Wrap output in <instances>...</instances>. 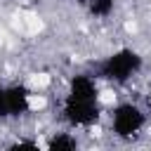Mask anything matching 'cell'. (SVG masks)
<instances>
[{
	"label": "cell",
	"instance_id": "8992f818",
	"mask_svg": "<svg viewBox=\"0 0 151 151\" xmlns=\"http://www.w3.org/2000/svg\"><path fill=\"white\" fill-rule=\"evenodd\" d=\"M85 9L92 19H109L116 12V0H85Z\"/></svg>",
	"mask_w": 151,
	"mask_h": 151
},
{
	"label": "cell",
	"instance_id": "5b68a950",
	"mask_svg": "<svg viewBox=\"0 0 151 151\" xmlns=\"http://www.w3.org/2000/svg\"><path fill=\"white\" fill-rule=\"evenodd\" d=\"M66 99H90L97 101L99 99V87H97V78L87 76V73H78L68 80V92Z\"/></svg>",
	"mask_w": 151,
	"mask_h": 151
},
{
	"label": "cell",
	"instance_id": "277c9868",
	"mask_svg": "<svg viewBox=\"0 0 151 151\" xmlns=\"http://www.w3.org/2000/svg\"><path fill=\"white\" fill-rule=\"evenodd\" d=\"M5 97H7L9 118H19V116H26L31 111V90L26 85H21V83L7 85L5 87Z\"/></svg>",
	"mask_w": 151,
	"mask_h": 151
},
{
	"label": "cell",
	"instance_id": "30bf717a",
	"mask_svg": "<svg viewBox=\"0 0 151 151\" xmlns=\"http://www.w3.org/2000/svg\"><path fill=\"white\" fill-rule=\"evenodd\" d=\"M146 101H149V109H151V83H149V92H146Z\"/></svg>",
	"mask_w": 151,
	"mask_h": 151
},
{
	"label": "cell",
	"instance_id": "3957f363",
	"mask_svg": "<svg viewBox=\"0 0 151 151\" xmlns=\"http://www.w3.org/2000/svg\"><path fill=\"white\" fill-rule=\"evenodd\" d=\"M61 113H64V120L71 127H92L101 118L99 99L97 101H90V99H64Z\"/></svg>",
	"mask_w": 151,
	"mask_h": 151
},
{
	"label": "cell",
	"instance_id": "ba28073f",
	"mask_svg": "<svg viewBox=\"0 0 151 151\" xmlns=\"http://www.w3.org/2000/svg\"><path fill=\"white\" fill-rule=\"evenodd\" d=\"M2 118H9V111H7V97H5V87H0V120Z\"/></svg>",
	"mask_w": 151,
	"mask_h": 151
},
{
	"label": "cell",
	"instance_id": "7a4b0ae2",
	"mask_svg": "<svg viewBox=\"0 0 151 151\" xmlns=\"http://www.w3.org/2000/svg\"><path fill=\"white\" fill-rule=\"evenodd\" d=\"M146 125V113L142 106L132 101H123L111 111V130L120 139H132L137 137Z\"/></svg>",
	"mask_w": 151,
	"mask_h": 151
},
{
	"label": "cell",
	"instance_id": "8fae6325",
	"mask_svg": "<svg viewBox=\"0 0 151 151\" xmlns=\"http://www.w3.org/2000/svg\"><path fill=\"white\" fill-rule=\"evenodd\" d=\"M78 2H83V5H85V0H78Z\"/></svg>",
	"mask_w": 151,
	"mask_h": 151
},
{
	"label": "cell",
	"instance_id": "6da1fadb",
	"mask_svg": "<svg viewBox=\"0 0 151 151\" xmlns=\"http://www.w3.org/2000/svg\"><path fill=\"white\" fill-rule=\"evenodd\" d=\"M142 68H144V57L137 50H132V47H120V50L111 52L109 57H104L97 64L94 78H101V80L123 85L130 78H134Z\"/></svg>",
	"mask_w": 151,
	"mask_h": 151
},
{
	"label": "cell",
	"instance_id": "52a82bcc",
	"mask_svg": "<svg viewBox=\"0 0 151 151\" xmlns=\"http://www.w3.org/2000/svg\"><path fill=\"white\" fill-rule=\"evenodd\" d=\"M47 149L50 151H73V149H78V139L68 132H59L47 142Z\"/></svg>",
	"mask_w": 151,
	"mask_h": 151
},
{
	"label": "cell",
	"instance_id": "9c48e42d",
	"mask_svg": "<svg viewBox=\"0 0 151 151\" xmlns=\"http://www.w3.org/2000/svg\"><path fill=\"white\" fill-rule=\"evenodd\" d=\"M26 146H28V149H38V144H35V142H26V139H21V142H14V144H12V149H26Z\"/></svg>",
	"mask_w": 151,
	"mask_h": 151
}]
</instances>
